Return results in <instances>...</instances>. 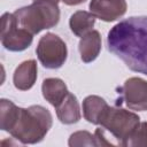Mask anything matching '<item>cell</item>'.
<instances>
[{
  "label": "cell",
  "mask_w": 147,
  "mask_h": 147,
  "mask_svg": "<svg viewBox=\"0 0 147 147\" xmlns=\"http://www.w3.org/2000/svg\"><path fill=\"white\" fill-rule=\"evenodd\" d=\"M36 53L39 62L47 69H59L67 61L68 49L65 42L55 33L44 34L37 45Z\"/></svg>",
  "instance_id": "obj_5"
},
{
  "label": "cell",
  "mask_w": 147,
  "mask_h": 147,
  "mask_svg": "<svg viewBox=\"0 0 147 147\" xmlns=\"http://www.w3.org/2000/svg\"><path fill=\"white\" fill-rule=\"evenodd\" d=\"M60 0H33L30 6L14 11L21 28L31 34H37L45 29L55 26L60 21Z\"/></svg>",
  "instance_id": "obj_3"
},
{
  "label": "cell",
  "mask_w": 147,
  "mask_h": 147,
  "mask_svg": "<svg viewBox=\"0 0 147 147\" xmlns=\"http://www.w3.org/2000/svg\"><path fill=\"white\" fill-rule=\"evenodd\" d=\"M37 62L34 60H28L22 62L14 71L13 83L14 86L20 91L30 90L37 80Z\"/></svg>",
  "instance_id": "obj_9"
},
{
  "label": "cell",
  "mask_w": 147,
  "mask_h": 147,
  "mask_svg": "<svg viewBox=\"0 0 147 147\" xmlns=\"http://www.w3.org/2000/svg\"><path fill=\"white\" fill-rule=\"evenodd\" d=\"M69 146H98L95 136L88 131H77L72 133L68 141Z\"/></svg>",
  "instance_id": "obj_17"
},
{
  "label": "cell",
  "mask_w": 147,
  "mask_h": 147,
  "mask_svg": "<svg viewBox=\"0 0 147 147\" xmlns=\"http://www.w3.org/2000/svg\"><path fill=\"white\" fill-rule=\"evenodd\" d=\"M53 124L49 110L42 106L33 105L20 108L17 121L9 132L10 136L23 145L40 142Z\"/></svg>",
  "instance_id": "obj_2"
},
{
  "label": "cell",
  "mask_w": 147,
  "mask_h": 147,
  "mask_svg": "<svg viewBox=\"0 0 147 147\" xmlns=\"http://www.w3.org/2000/svg\"><path fill=\"white\" fill-rule=\"evenodd\" d=\"M124 146L127 147H147V122H140L126 139Z\"/></svg>",
  "instance_id": "obj_16"
},
{
  "label": "cell",
  "mask_w": 147,
  "mask_h": 147,
  "mask_svg": "<svg viewBox=\"0 0 147 147\" xmlns=\"http://www.w3.org/2000/svg\"><path fill=\"white\" fill-rule=\"evenodd\" d=\"M42 96L56 108L69 93L65 83L60 78H46L41 85Z\"/></svg>",
  "instance_id": "obj_11"
},
{
  "label": "cell",
  "mask_w": 147,
  "mask_h": 147,
  "mask_svg": "<svg viewBox=\"0 0 147 147\" xmlns=\"http://www.w3.org/2000/svg\"><path fill=\"white\" fill-rule=\"evenodd\" d=\"M109 105L106 102L103 98L98 95H88L83 101L84 118L92 124L99 125Z\"/></svg>",
  "instance_id": "obj_13"
},
{
  "label": "cell",
  "mask_w": 147,
  "mask_h": 147,
  "mask_svg": "<svg viewBox=\"0 0 147 147\" xmlns=\"http://www.w3.org/2000/svg\"><path fill=\"white\" fill-rule=\"evenodd\" d=\"M55 110H56L57 118L63 124L69 125V124L77 123L82 117L78 100L76 95L70 92L67 94L64 100L55 108Z\"/></svg>",
  "instance_id": "obj_12"
},
{
  "label": "cell",
  "mask_w": 147,
  "mask_h": 147,
  "mask_svg": "<svg viewBox=\"0 0 147 147\" xmlns=\"http://www.w3.org/2000/svg\"><path fill=\"white\" fill-rule=\"evenodd\" d=\"M80 59L85 63L93 62L101 51V36L96 30H92L84 34L78 45Z\"/></svg>",
  "instance_id": "obj_10"
},
{
  "label": "cell",
  "mask_w": 147,
  "mask_h": 147,
  "mask_svg": "<svg viewBox=\"0 0 147 147\" xmlns=\"http://www.w3.org/2000/svg\"><path fill=\"white\" fill-rule=\"evenodd\" d=\"M0 38L6 49L10 52H22L32 44L33 34L18 25L14 13H5L1 16Z\"/></svg>",
  "instance_id": "obj_6"
},
{
  "label": "cell",
  "mask_w": 147,
  "mask_h": 147,
  "mask_svg": "<svg viewBox=\"0 0 147 147\" xmlns=\"http://www.w3.org/2000/svg\"><path fill=\"white\" fill-rule=\"evenodd\" d=\"M140 117L133 111L116 107H108L100 122V129L105 136H110V146H124L126 139L139 125Z\"/></svg>",
  "instance_id": "obj_4"
},
{
  "label": "cell",
  "mask_w": 147,
  "mask_h": 147,
  "mask_svg": "<svg viewBox=\"0 0 147 147\" xmlns=\"http://www.w3.org/2000/svg\"><path fill=\"white\" fill-rule=\"evenodd\" d=\"M20 113V107H17L13 101L7 99L0 100V129L2 131L10 132L14 127Z\"/></svg>",
  "instance_id": "obj_15"
},
{
  "label": "cell",
  "mask_w": 147,
  "mask_h": 147,
  "mask_svg": "<svg viewBox=\"0 0 147 147\" xmlns=\"http://www.w3.org/2000/svg\"><path fill=\"white\" fill-rule=\"evenodd\" d=\"M63 3L68 5V6H77V5H80L83 2H85L86 0H61Z\"/></svg>",
  "instance_id": "obj_18"
},
{
  "label": "cell",
  "mask_w": 147,
  "mask_h": 147,
  "mask_svg": "<svg viewBox=\"0 0 147 147\" xmlns=\"http://www.w3.org/2000/svg\"><path fill=\"white\" fill-rule=\"evenodd\" d=\"M107 46L129 69L147 75V16H132L114 25Z\"/></svg>",
  "instance_id": "obj_1"
},
{
  "label": "cell",
  "mask_w": 147,
  "mask_h": 147,
  "mask_svg": "<svg viewBox=\"0 0 147 147\" xmlns=\"http://www.w3.org/2000/svg\"><path fill=\"white\" fill-rule=\"evenodd\" d=\"M95 16L91 11L85 10H77L70 16L69 26L71 32L77 37H83L87 32L93 30L95 23Z\"/></svg>",
  "instance_id": "obj_14"
},
{
  "label": "cell",
  "mask_w": 147,
  "mask_h": 147,
  "mask_svg": "<svg viewBox=\"0 0 147 147\" xmlns=\"http://www.w3.org/2000/svg\"><path fill=\"white\" fill-rule=\"evenodd\" d=\"M118 94L119 98L116 100V106L124 103L131 110H147V80L139 77H131L119 87Z\"/></svg>",
  "instance_id": "obj_7"
},
{
  "label": "cell",
  "mask_w": 147,
  "mask_h": 147,
  "mask_svg": "<svg viewBox=\"0 0 147 147\" xmlns=\"http://www.w3.org/2000/svg\"><path fill=\"white\" fill-rule=\"evenodd\" d=\"M88 8L96 18L113 22L126 13L127 5L125 0H91Z\"/></svg>",
  "instance_id": "obj_8"
}]
</instances>
